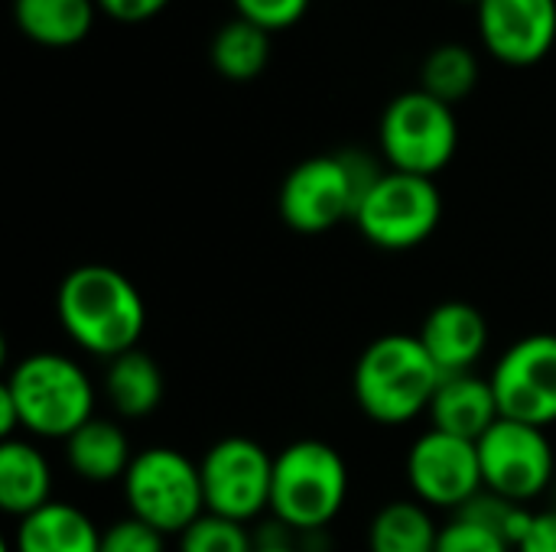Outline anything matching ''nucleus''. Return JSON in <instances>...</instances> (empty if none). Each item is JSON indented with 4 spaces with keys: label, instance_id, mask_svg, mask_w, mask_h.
Masks as SVG:
<instances>
[{
    "label": "nucleus",
    "instance_id": "obj_23",
    "mask_svg": "<svg viewBox=\"0 0 556 552\" xmlns=\"http://www.w3.org/2000/svg\"><path fill=\"white\" fill-rule=\"evenodd\" d=\"M479 85V59L459 42L437 46L420 65V91L433 94L443 104H459Z\"/></svg>",
    "mask_w": 556,
    "mask_h": 552
},
{
    "label": "nucleus",
    "instance_id": "obj_14",
    "mask_svg": "<svg viewBox=\"0 0 556 552\" xmlns=\"http://www.w3.org/2000/svg\"><path fill=\"white\" fill-rule=\"evenodd\" d=\"M417 338L443 377L469 374L489 348V322L472 303L450 299L430 309Z\"/></svg>",
    "mask_w": 556,
    "mask_h": 552
},
{
    "label": "nucleus",
    "instance_id": "obj_31",
    "mask_svg": "<svg viewBox=\"0 0 556 552\" xmlns=\"http://www.w3.org/2000/svg\"><path fill=\"white\" fill-rule=\"evenodd\" d=\"M254 552H300V550H290V547H283V543H274V547H257Z\"/></svg>",
    "mask_w": 556,
    "mask_h": 552
},
{
    "label": "nucleus",
    "instance_id": "obj_19",
    "mask_svg": "<svg viewBox=\"0 0 556 552\" xmlns=\"http://www.w3.org/2000/svg\"><path fill=\"white\" fill-rule=\"evenodd\" d=\"M94 7V0H13V23L36 46L72 49L91 33Z\"/></svg>",
    "mask_w": 556,
    "mask_h": 552
},
{
    "label": "nucleus",
    "instance_id": "obj_10",
    "mask_svg": "<svg viewBox=\"0 0 556 552\" xmlns=\"http://www.w3.org/2000/svg\"><path fill=\"white\" fill-rule=\"evenodd\" d=\"M476 446H479L485 491L528 504L551 488L556 459L554 446L541 426H528L502 416Z\"/></svg>",
    "mask_w": 556,
    "mask_h": 552
},
{
    "label": "nucleus",
    "instance_id": "obj_3",
    "mask_svg": "<svg viewBox=\"0 0 556 552\" xmlns=\"http://www.w3.org/2000/svg\"><path fill=\"white\" fill-rule=\"evenodd\" d=\"M384 176V169L358 150L309 156L293 166L280 185L277 211L287 228L300 234H323L342 221H355L362 198Z\"/></svg>",
    "mask_w": 556,
    "mask_h": 552
},
{
    "label": "nucleus",
    "instance_id": "obj_2",
    "mask_svg": "<svg viewBox=\"0 0 556 552\" xmlns=\"http://www.w3.org/2000/svg\"><path fill=\"white\" fill-rule=\"evenodd\" d=\"M443 374L417 335H381L355 361L352 394L362 413L381 426H404L430 410Z\"/></svg>",
    "mask_w": 556,
    "mask_h": 552
},
{
    "label": "nucleus",
    "instance_id": "obj_15",
    "mask_svg": "<svg viewBox=\"0 0 556 552\" xmlns=\"http://www.w3.org/2000/svg\"><path fill=\"white\" fill-rule=\"evenodd\" d=\"M430 429L479 442L498 420V400L489 377L479 374H446L430 400Z\"/></svg>",
    "mask_w": 556,
    "mask_h": 552
},
{
    "label": "nucleus",
    "instance_id": "obj_27",
    "mask_svg": "<svg viewBox=\"0 0 556 552\" xmlns=\"http://www.w3.org/2000/svg\"><path fill=\"white\" fill-rule=\"evenodd\" d=\"M101 552H166V534L137 517H121L101 534Z\"/></svg>",
    "mask_w": 556,
    "mask_h": 552
},
{
    "label": "nucleus",
    "instance_id": "obj_12",
    "mask_svg": "<svg viewBox=\"0 0 556 552\" xmlns=\"http://www.w3.org/2000/svg\"><path fill=\"white\" fill-rule=\"evenodd\" d=\"M407 482L420 504L456 514L479 491H485L479 446L440 429H427L407 452Z\"/></svg>",
    "mask_w": 556,
    "mask_h": 552
},
{
    "label": "nucleus",
    "instance_id": "obj_6",
    "mask_svg": "<svg viewBox=\"0 0 556 552\" xmlns=\"http://www.w3.org/2000/svg\"><path fill=\"white\" fill-rule=\"evenodd\" d=\"M121 485L130 517L156 527L166 537H179L205 514L199 465L169 446L137 452Z\"/></svg>",
    "mask_w": 556,
    "mask_h": 552
},
{
    "label": "nucleus",
    "instance_id": "obj_22",
    "mask_svg": "<svg viewBox=\"0 0 556 552\" xmlns=\"http://www.w3.org/2000/svg\"><path fill=\"white\" fill-rule=\"evenodd\" d=\"M212 68L228 81H254L270 62V33L251 20L235 16L225 23L208 49Z\"/></svg>",
    "mask_w": 556,
    "mask_h": 552
},
{
    "label": "nucleus",
    "instance_id": "obj_13",
    "mask_svg": "<svg viewBox=\"0 0 556 552\" xmlns=\"http://www.w3.org/2000/svg\"><path fill=\"white\" fill-rule=\"evenodd\" d=\"M479 36L498 62L534 65L554 49L556 0H482Z\"/></svg>",
    "mask_w": 556,
    "mask_h": 552
},
{
    "label": "nucleus",
    "instance_id": "obj_20",
    "mask_svg": "<svg viewBox=\"0 0 556 552\" xmlns=\"http://www.w3.org/2000/svg\"><path fill=\"white\" fill-rule=\"evenodd\" d=\"M163 390H166L163 371L147 351L134 348V351H124L108 361L104 397L117 416H124V420L150 416L163 403Z\"/></svg>",
    "mask_w": 556,
    "mask_h": 552
},
{
    "label": "nucleus",
    "instance_id": "obj_26",
    "mask_svg": "<svg viewBox=\"0 0 556 552\" xmlns=\"http://www.w3.org/2000/svg\"><path fill=\"white\" fill-rule=\"evenodd\" d=\"M437 552H515V547L489 527L453 514V521L440 527Z\"/></svg>",
    "mask_w": 556,
    "mask_h": 552
},
{
    "label": "nucleus",
    "instance_id": "obj_29",
    "mask_svg": "<svg viewBox=\"0 0 556 552\" xmlns=\"http://www.w3.org/2000/svg\"><path fill=\"white\" fill-rule=\"evenodd\" d=\"M117 23H147L166 10L169 0H94Z\"/></svg>",
    "mask_w": 556,
    "mask_h": 552
},
{
    "label": "nucleus",
    "instance_id": "obj_7",
    "mask_svg": "<svg viewBox=\"0 0 556 552\" xmlns=\"http://www.w3.org/2000/svg\"><path fill=\"white\" fill-rule=\"evenodd\" d=\"M378 143L391 169L433 179L443 172L459 146V127L450 104L427 91L397 94L378 124Z\"/></svg>",
    "mask_w": 556,
    "mask_h": 552
},
{
    "label": "nucleus",
    "instance_id": "obj_4",
    "mask_svg": "<svg viewBox=\"0 0 556 552\" xmlns=\"http://www.w3.org/2000/svg\"><path fill=\"white\" fill-rule=\"evenodd\" d=\"M20 413V426L39 439H68L94 420V387L65 355L36 351L13 364L0 387Z\"/></svg>",
    "mask_w": 556,
    "mask_h": 552
},
{
    "label": "nucleus",
    "instance_id": "obj_24",
    "mask_svg": "<svg viewBox=\"0 0 556 552\" xmlns=\"http://www.w3.org/2000/svg\"><path fill=\"white\" fill-rule=\"evenodd\" d=\"M456 517H466V521H476V524L489 527L492 534L508 540L515 550L521 547V540H525V534H528V527L534 521V514L525 504L508 501V498H502L495 491H479L466 508L456 511Z\"/></svg>",
    "mask_w": 556,
    "mask_h": 552
},
{
    "label": "nucleus",
    "instance_id": "obj_8",
    "mask_svg": "<svg viewBox=\"0 0 556 552\" xmlns=\"http://www.w3.org/2000/svg\"><path fill=\"white\" fill-rule=\"evenodd\" d=\"M443 221V195L433 179L388 169L355 211L368 244L381 251H414Z\"/></svg>",
    "mask_w": 556,
    "mask_h": 552
},
{
    "label": "nucleus",
    "instance_id": "obj_9",
    "mask_svg": "<svg viewBox=\"0 0 556 552\" xmlns=\"http://www.w3.org/2000/svg\"><path fill=\"white\" fill-rule=\"evenodd\" d=\"M205 511L248 524L270 511V485H274V455L248 439L225 436L199 462Z\"/></svg>",
    "mask_w": 556,
    "mask_h": 552
},
{
    "label": "nucleus",
    "instance_id": "obj_16",
    "mask_svg": "<svg viewBox=\"0 0 556 552\" xmlns=\"http://www.w3.org/2000/svg\"><path fill=\"white\" fill-rule=\"evenodd\" d=\"M13 552H101V530L85 511L49 501L16 524Z\"/></svg>",
    "mask_w": 556,
    "mask_h": 552
},
{
    "label": "nucleus",
    "instance_id": "obj_32",
    "mask_svg": "<svg viewBox=\"0 0 556 552\" xmlns=\"http://www.w3.org/2000/svg\"><path fill=\"white\" fill-rule=\"evenodd\" d=\"M459 3H476V7H479V3H482V0H459Z\"/></svg>",
    "mask_w": 556,
    "mask_h": 552
},
{
    "label": "nucleus",
    "instance_id": "obj_5",
    "mask_svg": "<svg viewBox=\"0 0 556 552\" xmlns=\"http://www.w3.org/2000/svg\"><path fill=\"white\" fill-rule=\"evenodd\" d=\"M349 498V465L323 439L290 442L274 455L270 511L290 530L329 527Z\"/></svg>",
    "mask_w": 556,
    "mask_h": 552
},
{
    "label": "nucleus",
    "instance_id": "obj_18",
    "mask_svg": "<svg viewBox=\"0 0 556 552\" xmlns=\"http://www.w3.org/2000/svg\"><path fill=\"white\" fill-rule=\"evenodd\" d=\"M52 501V468L46 455L23 439L0 446V508L23 521Z\"/></svg>",
    "mask_w": 556,
    "mask_h": 552
},
{
    "label": "nucleus",
    "instance_id": "obj_1",
    "mask_svg": "<svg viewBox=\"0 0 556 552\" xmlns=\"http://www.w3.org/2000/svg\"><path fill=\"white\" fill-rule=\"evenodd\" d=\"M65 335L94 358L134 351L147 329V306L130 277L108 264H81L65 273L55 293Z\"/></svg>",
    "mask_w": 556,
    "mask_h": 552
},
{
    "label": "nucleus",
    "instance_id": "obj_25",
    "mask_svg": "<svg viewBox=\"0 0 556 552\" xmlns=\"http://www.w3.org/2000/svg\"><path fill=\"white\" fill-rule=\"evenodd\" d=\"M254 540L244 530V524L218 517V514H202L192 527L179 534V552H254Z\"/></svg>",
    "mask_w": 556,
    "mask_h": 552
},
{
    "label": "nucleus",
    "instance_id": "obj_17",
    "mask_svg": "<svg viewBox=\"0 0 556 552\" xmlns=\"http://www.w3.org/2000/svg\"><path fill=\"white\" fill-rule=\"evenodd\" d=\"M134 455L137 452H130L127 433L114 420H101V416L88 420L78 433L65 439L68 468L91 485L124 482Z\"/></svg>",
    "mask_w": 556,
    "mask_h": 552
},
{
    "label": "nucleus",
    "instance_id": "obj_28",
    "mask_svg": "<svg viewBox=\"0 0 556 552\" xmlns=\"http://www.w3.org/2000/svg\"><path fill=\"white\" fill-rule=\"evenodd\" d=\"M241 20H251L254 26L277 33L293 23H300L313 0H231Z\"/></svg>",
    "mask_w": 556,
    "mask_h": 552
},
{
    "label": "nucleus",
    "instance_id": "obj_21",
    "mask_svg": "<svg viewBox=\"0 0 556 552\" xmlns=\"http://www.w3.org/2000/svg\"><path fill=\"white\" fill-rule=\"evenodd\" d=\"M440 527L420 501L384 504L368 527V552H437Z\"/></svg>",
    "mask_w": 556,
    "mask_h": 552
},
{
    "label": "nucleus",
    "instance_id": "obj_11",
    "mask_svg": "<svg viewBox=\"0 0 556 552\" xmlns=\"http://www.w3.org/2000/svg\"><path fill=\"white\" fill-rule=\"evenodd\" d=\"M492 390L505 420L528 426L556 423V335L518 338L492 371Z\"/></svg>",
    "mask_w": 556,
    "mask_h": 552
},
{
    "label": "nucleus",
    "instance_id": "obj_30",
    "mask_svg": "<svg viewBox=\"0 0 556 552\" xmlns=\"http://www.w3.org/2000/svg\"><path fill=\"white\" fill-rule=\"evenodd\" d=\"M518 552H556V508L544 511V514H534Z\"/></svg>",
    "mask_w": 556,
    "mask_h": 552
}]
</instances>
